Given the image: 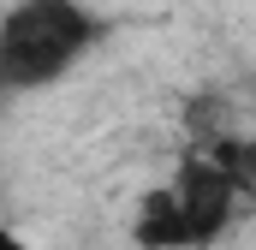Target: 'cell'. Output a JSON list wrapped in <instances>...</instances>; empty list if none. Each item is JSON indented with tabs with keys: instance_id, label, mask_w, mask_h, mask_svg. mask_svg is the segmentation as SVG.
Segmentation results:
<instances>
[{
	"instance_id": "1",
	"label": "cell",
	"mask_w": 256,
	"mask_h": 250,
	"mask_svg": "<svg viewBox=\"0 0 256 250\" xmlns=\"http://www.w3.org/2000/svg\"><path fill=\"white\" fill-rule=\"evenodd\" d=\"M96 42V18L72 0H18L0 18V90H42Z\"/></svg>"
},
{
	"instance_id": "2",
	"label": "cell",
	"mask_w": 256,
	"mask_h": 250,
	"mask_svg": "<svg viewBox=\"0 0 256 250\" xmlns=\"http://www.w3.org/2000/svg\"><path fill=\"white\" fill-rule=\"evenodd\" d=\"M232 202H238V185L226 179V167L214 155H191V161H179V173L155 196H143V208H137V244L196 250L232 220Z\"/></svg>"
},
{
	"instance_id": "3",
	"label": "cell",
	"mask_w": 256,
	"mask_h": 250,
	"mask_svg": "<svg viewBox=\"0 0 256 250\" xmlns=\"http://www.w3.org/2000/svg\"><path fill=\"white\" fill-rule=\"evenodd\" d=\"M0 250H24V244H18V238H12V232H6V226H0Z\"/></svg>"
}]
</instances>
